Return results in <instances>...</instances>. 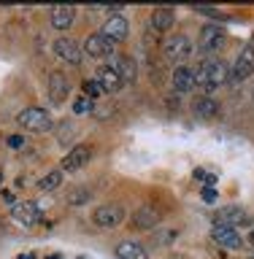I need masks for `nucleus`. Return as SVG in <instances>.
<instances>
[{
  "instance_id": "obj_20",
  "label": "nucleus",
  "mask_w": 254,
  "mask_h": 259,
  "mask_svg": "<svg viewBox=\"0 0 254 259\" xmlns=\"http://www.w3.org/2000/svg\"><path fill=\"white\" fill-rule=\"evenodd\" d=\"M95 81L100 84V89L103 92H119L122 87V78L117 76V70H111L108 65H103V68H97V73H95Z\"/></svg>"
},
{
  "instance_id": "obj_29",
  "label": "nucleus",
  "mask_w": 254,
  "mask_h": 259,
  "mask_svg": "<svg viewBox=\"0 0 254 259\" xmlns=\"http://www.w3.org/2000/svg\"><path fill=\"white\" fill-rule=\"evenodd\" d=\"M200 197H203V202H216V189L214 186H203Z\"/></svg>"
},
{
  "instance_id": "obj_34",
  "label": "nucleus",
  "mask_w": 254,
  "mask_h": 259,
  "mask_svg": "<svg viewBox=\"0 0 254 259\" xmlns=\"http://www.w3.org/2000/svg\"><path fill=\"white\" fill-rule=\"evenodd\" d=\"M246 240H249V243H251V246H254V230L249 232V238H246Z\"/></svg>"
},
{
  "instance_id": "obj_25",
  "label": "nucleus",
  "mask_w": 254,
  "mask_h": 259,
  "mask_svg": "<svg viewBox=\"0 0 254 259\" xmlns=\"http://www.w3.org/2000/svg\"><path fill=\"white\" fill-rule=\"evenodd\" d=\"M81 87H84V97H89V100H95V97L103 95V89H100V84H97L95 78H87Z\"/></svg>"
},
{
  "instance_id": "obj_24",
  "label": "nucleus",
  "mask_w": 254,
  "mask_h": 259,
  "mask_svg": "<svg viewBox=\"0 0 254 259\" xmlns=\"http://www.w3.org/2000/svg\"><path fill=\"white\" fill-rule=\"evenodd\" d=\"M95 111V100H89V97H76V103H73V113H79V116H84V113H92Z\"/></svg>"
},
{
  "instance_id": "obj_36",
  "label": "nucleus",
  "mask_w": 254,
  "mask_h": 259,
  "mask_svg": "<svg viewBox=\"0 0 254 259\" xmlns=\"http://www.w3.org/2000/svg\"><path fill=\"white\" fill-rule=\"evenodd\" d=\"M0 186H3V170H0Z\"/></svg>"
},
{
  "instance_id": "obj_6",
  "label": "nucleus",
  "mask_w": 254,
  "mask_h": 259,
  "mask_svg": "<svg viewBox=\"0 0 254 259\" xmlns=\"http://www.w3.org/2000/svg\"><path fill=\"white\" fill-rule=\"evenodd\" d=\"M114 40L108 35H103V32H92L84 44H81V54L92 57V60H103V57H111L114 54Z\"/></svg>"
},
{
  "instance_id": "obj_23",
  "label": "nucleus",
  "mask_w": 254,
  "mask_h": 259,
  "mask_svg": "<svg viewBox=\"0 0 254 259\" xmlns=\"http://www.w3.org/2000/svg\"><path fill=\"white\" fill-rule=\"evenodd\" d=\"M60 184H62V170H49V173L38 181V189L41 192H54Z\"/></svg>"
},
{
  "instance_id": "obj_33",
  "label": "nucleus",
  "mask_w": 254,
  "mask_h": 259,
  "mask_svg": "<svg viewBox=\"0 0 254 259\" xmlns=\"http://www.w3.org/2000/svg\"><path fill=\"white\" fill-rule=\"evenodd\" d=\"M16 259H35V256H32V254H19Z\"/></svg>"
},
{
  "instance_id": "obj_19",
  "label": "nucleus",
  "mask_w": 254,
  "mask_h": 259,
  "mask_svg": "<svg viewBox=\"0 0 254 259\" xmlns=\"http://www.w3.org/2000/svg\"><path fill=\"white\" fill-rule=\"evenodd\" d=\"M173 22H176V11L173 8H154L152 16H149V27L154 32H168L170 27H173Z\"/></svg>"
},
{
  "instance_id": "obj_3",
  "label": "nucleus",
  "mask_w": 254,
  "mask_h": 259,
  "mask_svg": "<svg viewBox=\"0 0 254 259\" xmlns=\"http://www.w3.org/2000/svg\"><path fill=\"white\" fill-rule=\"evenodd\" d=\"M127 210L119 205V202H103V205H97L92 210V222L97 227H103V230H114V227H119L125 222Z\"/></svg>"
},
{
  "instance_id": "obj_7",
  "label": "nucleus",
  "mask_w": 254,
  "mask_h": 259,
  "mask_svg": "<svg viewBox=\"0 0 254 259\" xmlns=\"http://www.w3.org/2000/svg\"><path fill=\"white\" fill-rule=\"evenodd\" d=\"M251 73H254V46L246 44L238 52V57H235V62H233L230 81H233V84H241V81H246Z\"/></svg>"
},
{
  "instance_id": "obj_37",
  "label": "nucleus",
  "mask_w": 254,
  "mask_h": 259,
  "mask_svg": "<svg viewBox=\"0 0 254 259\" xmlns=\"http://www.w3.org/2000/svg\"><path fill=\"white\" fill-rule=\"evenodd\" d=\"M249 259H254V256H249Z\"/></svg>"
},
{
  "instance_id": "obj_30",
  "label": "nucleus",
  "mask_w": 254,
  "mask_h": 259,
  "mask_svg": "<svg viewBox=\"0 0 254 259\" xmlns=\"http://www.w3.org/2000/svg\"><path fill=\"white\" fill-rule=\"evenodd\" d=\"M11 149H24V138L22 135H8V141H6Z\"/></svg>"
},
{
  "instance_id": "obj_17",
  "label": "nucleus",
  "mask_w": 254,
  "mask_h": 259,
  "mask_svg": "<svg viewBox=\"0 0 254 259\" xmlns=\"http://www.w3.org/2000/svg\"><path fill=\"white\" fill-rule=\"evenodd\" d=\"M108 68L117 70V76L122 78V84H133L135 81V60L133 57H108Z\"/></svg>"
},
{
  "instance_id": "obj_26",
  "label": "nucleus",
  "mask_w": 254,
  "mask_h": 259,
  "mask_svg": "<svg viewBox=\"0 0 254 259\" xmlns=\"http://www.w3.org/2000/svg\"><path fill=\"white\" fill-rule=\"evenodd\" d=\"M60 130H62V133H60V143H62V146H65V143H70V141H73V135H76V127H73L70 121H62V127H60Z\"/></svg>"
},
{
  "instance_id": "obj_10",
  "label": "nucleus",
  "mask_w": 254,
  "mask_h": 259,
  "mask_svg": "<svg viewBox=\"0 0 254 259\" xmlns=\"http://www.w3.org/2000/svg\"><path fill=\"white\" fill-rule=\"evenodd\" d=\"M100 32H103V35H108L114 44H122V40H127V35H130V22L122 14H108L103 19Z\"/></svg>"
},
{
  "instance_id": "obj_15",
  "label": "nucleus",
  "mask_w": 254,
  "mask_h": 259,
  "mask_svg": "<svg viewBox=\"0 0 254 259\" xmlns=\"http://www.w3.org/2000/svg\"><path fill=\"white\" fill-rule=\"evenodd\" d=\"M70 95V84L68 78H65L62 70H52L49 73V97H52L54 103H65Z\"/></svg>"
},
{
  "instance_id": "obj_35",
  "label": "nucleus",
  "mask_w": 254,
  "mask_h": 259,
  "mask_svg": "<svg viewBox=\"0 0 254 259\" xmlns=\"http://www.w3.org/2000/svg\"><path fill=\"white\" fill-rule=\"evenodd\" d=\"M49 259H62V256H60V254H52V256H49Z\"/></svg>"
},
{
  "instance_id": "obj_13",
  "label": "nucleus",
  "mask_w": 254,
  "mask_h": 259,
  "mask_svg": "<svg viewBox=\"0 0 254 259\" xmlns=\"http://www.w3.org/2000/svg\"><path fill=\"white\" fill-rule=\"evenodd\" d=\"M162 222V213L157 208H152V205H143V208H138L133 216H130V224L135 227V230H154Z\"/></svg>"
},
{
  "instance_id": "obj_32",
  "label": "nucleus",
  "mask_w": 254,
  "mask_h": 259,
  "mask_svg": "<svg viewBox=\"0 0 254 259\" xmlns=\"http://www.w3.org/2000/svg\"><path fill=\"white\" fill-rule=\"evenodd\" d=\"M3 200H6V202H16V197H14V192H8V189L3 192Z\"/></svg>"
},
{
  "instance_id": "obj_1",
  "label": "nucleus",
  "mask_w": 254,
  "mask_h": 259,
  "mask_svg": "<svg viewBox=\"0 0 254 259\" xmlns=\"http://www.w3.org/2000/svg\"><path fill=\"white\" fill-rule=\"evenodd\" d=\"M227 81H230V68L225 60H206L195 68V87H200L203 92H214Z\"/></svg>"
},
{
  "instance_id": "obj_31",
  "label": "nucleus",
  "mask_w": 254,
  "mask_h": 259,
  "mask_svg": "<svg viewBox=\"0 0 254 259\" xmlns=\"http://www.w3.org/2000/svg\"><path fill=\"white\" fill-rule=\"evenodd\" d=\"M195 11L203 14V16H211V19H219V16H222V14L216 11V8H195Z\"/></svg>"
},
{
  "instance_id": "obj_9",
  "label": "nucleus",
  "mask_w": 254,
  "mask_h": 259,
  "mask_svg": "<svg viewBox=\"0 0 254 259\" xmlns=\"http://www.w3.org/2000/svg\"><path fill=\"white\" fill-rule=\"evenodd\" d=\"M54 54H57V60H62L65 65H73V68L81 65V60H84L81 46L73 38H68V35H62V38L54 40Z\"/></svg>"
},
{
  "instance_id": "obj_21",
  "label": "nucleus",
  "mask_w": 254,
  "mask_h": 259,
  "mask_svg": "<svg viewBox=\"0 0 254 259\" xmlns=\"http://www.w3.org/2000/svg\"><path fill=\"white\" fill-rule=\"evenodd\" d=\"M114 254H117V259H149V251L135 240L117 243V251H114Z\"/></svg>"
},
{
  "instance_id": "obj_2",
  "label": "nucleus",
  "mask_w": 254,
  "mask_h": 259,
  "mask_svg": "<svg viewBox=\"0 0 254 259\" xmlns=\"http://www.w3.org/2000/svg\"><path fill=\"white\" fill-rule=\"evenodd\" d=\"M16 124H19L22 130H27V133H52L54 130V119H52V113H49L46 108H24L19 116H16Z\"/></svg>"
},
{
  "instance_id": "obj_12",
  "label": "nucleus",
  "mask_w": 254,
  "mask_h": 259,
  "mask_svg": "<svg viewBox=\"0 0 254 259\" xmlns=\"http://www.w3.org/2000/svg\"><path fill=\"white\" fill-rule=\"evenodd\" d=\"M89 159H92V146H73V149L62 157L60 170H65V173H73V170H81V167H84Z\"/></svg>"
},
{
  "instance_id": "obj_18",
  "label": "nucleus",
  "mask_w": 254,
  "mask_h": 259,
  "mask_svg": "<svg viewBox=\"0 0 254 259\" xmlns=\"http://www.w3.org/2000/svg\"><path fill=\"white\" fill-rule=\"evenodd\" d=\"M49 22L54 30H68L76 22V6H54L49 11Z\"/></svg>"
},
{
  "instance_id": "obj_16",
  "label": "nucleus",
  "mask_w": 254,
  "mask_h": 259,
  "mask_svg": "<svg viewBox=\"0 0 254 259\" xmlns=\"http://www.w3.org/2000/svg\"><path fill=\"white\" fill-rule=\"evenodd\" d=\"M170 84H173V92H178V95L192 92V89H195V70L190 68V65H178V68L173 70Z\"/></svg>"
},
{
  "instance_id": "obj_22",
  "label": "nucleus",
  "mask_w": 254,
  "mask_h": 259,
  "mask_svg": "<svg viewBox=\"0 0 254 259\" xmlns=\"http://www.w3.org/2000/svg\"><path fill=\"white\" fill-rule=\"evenodd\" d=\"M192 111H195V116H200V119H214V116H219V103L214 97L203 95V97H195Z\"/></svg>"
},
{
  "instance_id": "obj_8",
  "label": "nucleus",
  "mask_w": 254,
  "mask_h": 259,
  "mask_svg": "<svg viewBox=\"0 0 254 259\" xmlns=\"http://www.w3.org/2000/svg\"><path fill=\"white\" fill-rule=\"evenodd\" d=\"M211 222H214V227H233V230H238L241 224H249L251 219H249L246 210L238 208V205H225L211 216Z\"/></svg>"
},
{
  "instance_id": "obj_28",
  "label": "nucleus",
  "mask_w": 254,
  "mask_h": 259,
  "mask_svg": "<svg viewBox=\"0 0 254 259\" xmlns=\"http://www.w3.org/2000/svg\"><path fill=\"white\" fill-rule=\"evenodd\" d=\"M89 189H76L73 192V197H70V205H81V202H89Z\"/></svg>"
},
{
  "instance_id": "obj_27",
  "label": "nucleus",
  "mask_w": 254,
  "mask_h": 259,
  "mask_svg": "<svg viewBox=\"0 0 254 259\" xmlns=\"http://www.w3.org/2000/svg\"><path fill=\"white\" fill-rule=\"evenodd\" d=\"M195 178H198V181H203L206 186H216V176H214V173H206L203 167L195 170Z\"/></svg>"
},
{
  "instance_id": "obj_5",
  "label": "nucleus",
  "mask_w": 254,
  "mask_h": 259,
  "mask_svg": "<svg viewBox=\"0 0 254 259\" xmlns=\"http://www.w3.org/2000/svg\"><path fill=\"white\" fill-rule=\"evenodd\" d=\"M227 44V32L222 24H203L200 27V35H198V49L200 52H216V49H222Z\"/></svg>"
},
{
  "instance_id": "obj_14",
  "label": "nucleus",
  "mask_w": 254,
  "mask_h": 259,
  "mask_svg": "<svg viewBox=\"0 0 254 259\" xmlns=\"http://www.w3.org/2000/svg\"><path fill=\"white\" fill-rule=\"evenodd\" d=\"M211 240H214L216 246L233 248V251L243 246V235L238 230H233V227H214V230H211Z\"/></svg>"
},
{
  "instance_id": "obj_11",
  "label": "nucleus",
  "mask_w": 254,
  "mask_h": 259,
  "mask_svg": "<svg viewBox=\"0 0 254 259\" xmlns=\"http://www.w3.org/2000/svg\"><path fill=\"white\" fill-rule=\"evenodd\" d=\"M41 205L38 202H32V200H22V202H16L14 210H11V219L16 224H22V227H35L41 222Z\"/></svg>"
},
{
  "instance_id": "obj_4",
  "label": "nucleus",
  "mask_w": 254,
  "mask_h": 259,
  "mask_svg": "<svg viewBox=\"0 0 254 259\" xmlns=\"http://www.w3.org/2000/svg\"><path fill=\"white\" fill-rule=\"evenodd\" d=\"M190 54H192V40L187 35H173L162 44V57H165V62L182 65V62L190 60Z\"/></svg>"
}]
</instances>
